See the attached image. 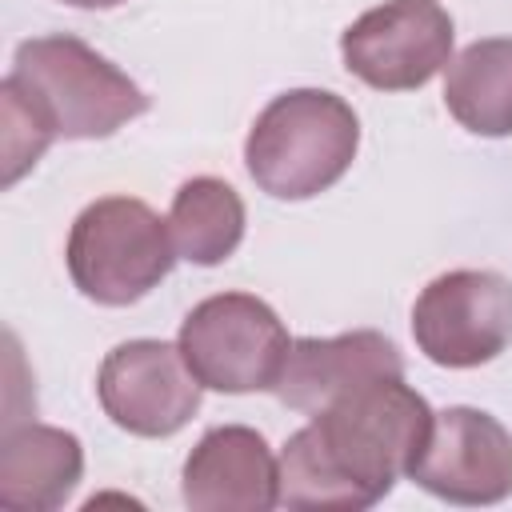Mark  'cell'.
<instances>
[{
    "instance_id": "cell-15",
    "label": "cell",
    "mask_w": 512,
    "mask_h": 512,
    "mask_svg": "<svg viewBox=\"0 0 512 512\" xmlns=\"http://www.w3.org/2000/svg\"><path fill=\"white\" fill-rule=\"evenodd\" d=\"M56 140V132L48 128V120L36 112V104L4 76L0 80V148H4V184L12 188L28 168H36V160L48 152V144Z\"/></svg>"
},
{
    "instance_id": "cell-3",
    "label": "cell",
    "mask_w": 512,
    "mask_h": 512,
    "mask_svg": "<svg viewBox=\"0 0 512 512\" xmlns=\"http://www.w3.org/2000/svg\"><path fill=\"white\" fill-rule=\"evenodd\" d=\"M8 80L64 140H104L148 112L144 88L76 36H32L16 48Z\"/></svg>"
},
{
    "instance_id": "cell-1",
    "label": "cell",
    "mask_w": 512,
    "mask_h": 512,
    "mask_svg": "<svg viewBox=\"0 0 512 512\" xmlns=\"http://www.w3.org/2000/svg\"><path fill=\"white\" fill-rule=\"evenodd\" d=\"M432 416L404 376H380L328 400L280 448V504L344 512L380 504L412 472Z\"/></svg>"
},
{
    "instance_id": "cell-9",
    "label": "cell",
    "mask_w": 512,
    "mask_h": 512,
    "mask_svg": "<svg viewBox=\"0 0 512 512\" xmlns=\"http://www.w3.org/2000/svg\"><path fill=\"white\" fill-rule=\"evenodd\" d=\"M408 480L448 504H500L512 496V432L484 408L452 404L432 416Z\"/></svg>"
},
{
    "instance_id": "cell-12",
    "label": "cell",
    "mask_w": 512,
    "mask_h": 512,
    "mask_svg": "<svg viewBox=\"0 0 512 512\" xmlns=\"http://www.w3.org/2000/svg\"><path fill=\"white\" fill-rule=\"evenodd\" d=\"M84 476V448L56 424H8L0 440V504L56 512Z\"/></svg>"
},
{
    "instance_id": "cell-6",
    "label": "cell",
    "mask_w": 512,
    "mask_h": 512,
    "mask_svg": "<svg viewBox=\"0 0 512 512\" xmlns=\"http://www.w3.org/2000/svg\"><path fill=\"white\" fill-rule=\"evenodd\" d=\"M412 340L440 368H480L512 344V280L492 268H452L412 304Z\"/></svg>"
},
{
    "instance_id": "cell-5",
    "label": "cell",
    "mask_w": 512,
    "mask_h": 512,
    "mask_svg": "<svg viewBox=\"0 0 512 512\" xmlns=\"http://www.w3.org/2000/svg\"><path fill=\"white\" fill-rule=\"evenodd\" d=\"M176 344L200 388L228 396L272 392L292 352L284 320L252 292H216L200 300L184 316Z\"/></svg>"
},
{
    "instance_id": "cell-7",
    "label": "cell",
    "mask_w": 512,
    "mask_h": 512,
    "mask_svg": "<svg viewBox=\"0 0 512 512\" xmlns=\"http://www.w3.org/2000/svg\"><path fill=\"white\" fill-rule=\"evenodd\" d=\"M452 16L440 0H384L340 32L344 68L376 92H416L452 60Z\"/></svg>"
},
{
    "instance_id": "cell-4",
    "label": "cell",
    "mask_w": 512,
    "mask_h": 512,
    "mask_svg": "<svg viewBox=\"0 0 512 512\" xmlns=\"http://www.w3.org/2000/svg\"><path fill=\"white\" fill-rule=\"evenodd\" d=\"M168 220L136 196H100L68 228L64 264L72 284L104 304L128 308L144 300L176 264Z\"/></svg>"
},
{
    "instance_id": "cell-10",
    "label": "cell",
    "mask_w": 512,
    "mask_h": 512,
    "mask_svg": "<svg viewBox=\"0 0 512 512\" xmlns=\"http://www.w3.org/2000/svg\"><path fill=\"white\" fill-rule=\"evenodd\" d=\"M180 492L192 512H268L280 504V456L248 424L208 428L184 460Z\"/></svg>"
},
{
    "instance_id": "cell-2",
    "label": "cell",
    "mask_w": 512,
    "mask_h": 512,
    "mask_svg": "<svg viewBox=\"0 0 512 512\" xmlns=\"http://www.w3.org/2000/svg\"><path fill=\"white\" fill-rule=\"evenodd\" d=\"M360 120L328 88H292L260 108L244 140V168L272 200H312L352 168Z\"/></svg>"
},
{
    "instance_id": "cell-8",
    "label": "cell",
    "mask_w": 512,
    "mask_h": 512,
    "mask_svg": "<svg viewBox=\"0 0 512 512\" xmlns=\"http://www.w3.org/2000/svg\"><path fill=\"white\" fill-rule=\"evenodd\" d=\"M96 396L104 416L144 440L176 436L200 412V380L168 340H124L116 344L100 372Z\"/></svg>"
},
{
    "instance_id": "cell-11",
    "label": "cell",
    "mask_w": 512,
    "mask_h": 512,
    "mask_svg": "<svg viewBox=\"0 0 512 512\" xmlns=\"http://www.w3.org/2000/svg\"><path fill=\"white\" fill-rule=\"evenodd\" d=\"M380 376H404V356L384 332L356 328L340 336H300L292 340L288 364L272 392L280 404L312 416L328 400Z\"/></svg>"
},
{
    "instance_id": "cell-14",
    "label": "cell",
    "mask_w": 512,
    "mask_h": 512,
    "mask_svg": "<svg viewBox=\"0 0 512 512\" xmlns=\"http://www.w3.org/2000/svg\"><path fill=\"white\" fill-rule=\"evenodd\" d=\"M244 224H248L244 200L220 176H192L172 196L168 228H172L176 256L188 264H200V268L224 264L240 248Z\"/></svg>"
},
{
    "instance_id": "cell-13",
    "label": "cell",
    "mask_w": 512,
    "mask_h": 512,
    "mask_svg": "<svg viewBox=\"0 0 512 512\" xmlns=\"http://www.w3.org/2000/svg\"><path fill=\"white\" fill-rule=\"evenodd\" d=\"M444 108L476 136H512V36L472 40L448 60Z\"/></svg>"
},
{
    "instance_id": "cell-16",
    "label": "cell",
    "mask_w": 512,
    "mask_h": 512,
    "mask_svg": "<svg viewBox=\"0 0 512 512\" xmlns=\"http://www.w3.org/2000/svg\"><path fill=\"white\" fill-rule=\"evenodd\" d=\"M60 4H68V8H116L124 0H60Z\"/></svg>"
}]
</instances>
